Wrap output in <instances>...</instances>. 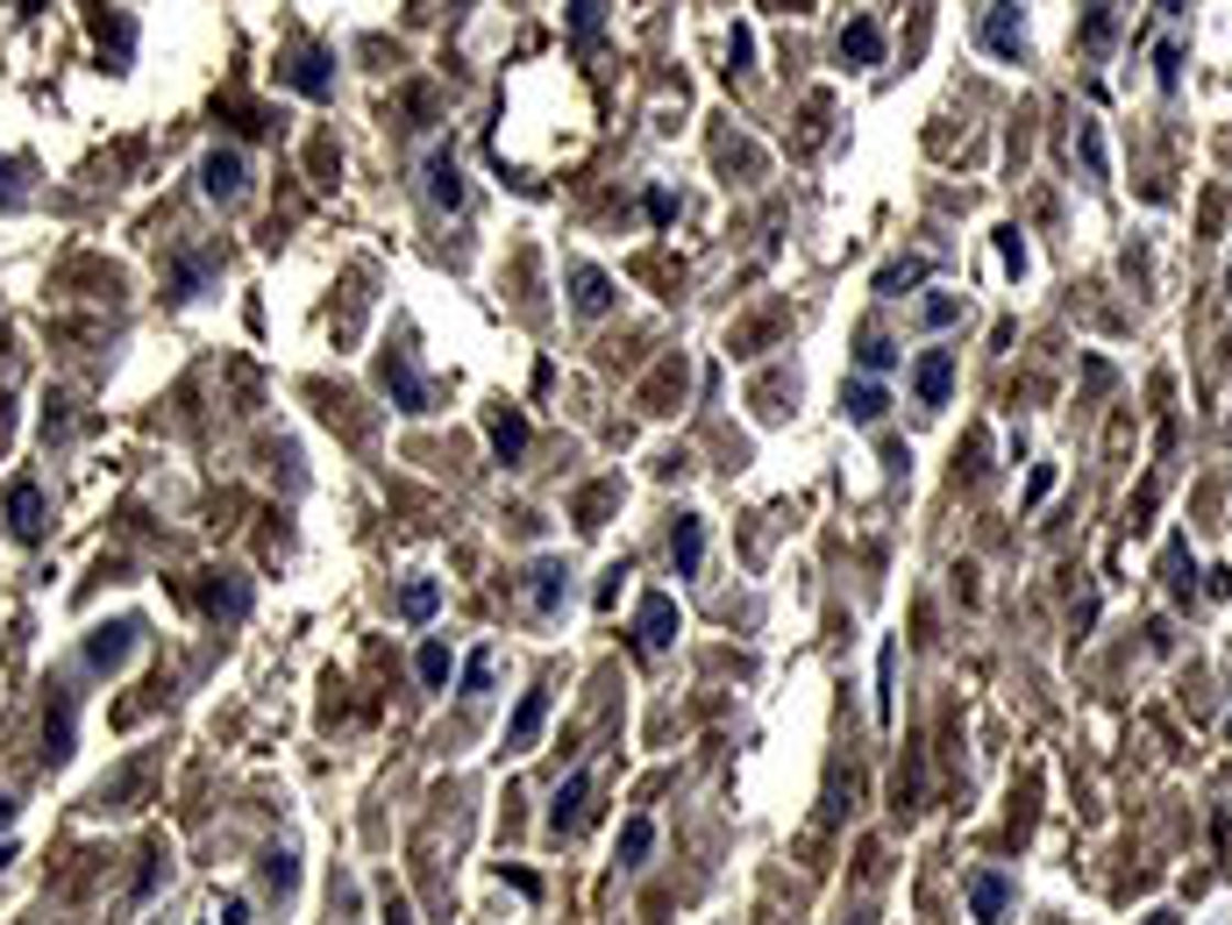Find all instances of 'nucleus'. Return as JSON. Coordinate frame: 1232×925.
<instances>
[{
  "mask_svg": "<svg viewBox=\"0 0 1232 925\" xmlns=\"http://www.w3.org/2000/svg\"><path fill=\"white\" fill-rule=\"evenodd\" d=\"M678 634H684L678 598H670V591H649V598H641V613H635V656H663Z\"/></svg>",
  "mask_w": 1232,
  "mask_h": 925,
  "instance_id": "f257e3e1",
  "label": "nucleus"
},
{
  "mask_svg": "<svg viewBox=\"0 0 1232 925\" xmlns=\"http://www.w3.org/2000/svg\"><path fill=\"white\" fill-rule=\"evenodd\" d=\"M136 634L143 619H108V627L86 634V670H122L129 656H136Z\"/></svg>",
  "mask_w": 1232,
  "mask_h": 925,
  "instance_id": "f03ea898",
  "label": "nucleus"
},
{
  "mask_svg": "<svg viewBox=\"0 0 1232 925\" xmlns=\"http://www.w3.org/2000/svg\"><path fill=\"white\" fill-rule=\"evenodd\" d=\"M1012 898H1019V890H1012V876H1004V869H976L969 876V918L976 925H1004V918H1012Z\"/></svg>",
  "mask_w": 1232,
  "mask_h": 925,
  "instance_id": "7ed1b4c3",
  "label": "nucleus"
},
{
  "mask_svg": "<svg viewBox=\"0 0 1232 925\" xmlns=\"http://www.w3.org/2000/svg\"><path fill=\"white\" fill-rule=\"evenodd\" d=\"M983 51L990 57H1019L1026 51V14H1019V0H998V8H983Z\"/></svg>",
  "mask_w": 1232,
  "mask_h": 925,
  "instance_id": "20e7f679",
  "label": "nucleus"
},
{
  "mask_svg": "<svg viewBox=\"0 0 1232 925\" xmlns=\"http://www.w3.org/2000/svg\"><path fill=\"white\" fill-rule=\"evenodd\" d=\"M948 392H955V349H926V356L912 363V399L948 406Z\"/></svg>",
  "mask_w": 1232,
  "mask_h": 925,
  "instance_id": "39448f33",
  "label": "nucleus"
},
{
  "mask_svg": "<svg viewBox=\"0 0 1232 925\" xmlns=\"http://www.w3.org/2000/svg\"><path fill=\"white\" fill-rule=\"evenodd\" d=\"M378 385H385V392H393V399H399V414H428V406H435V392H428V385H420V377H414L407 349H393V356L378 363Z\"/></svg>",
  "mask_w": 1232,
  "mask_h": 925,
  "instance_id": "423d86ee",
  "label": "nucleus"
},
{
  "mask_svg": "<svg viewBox=\"0 0 1232 925\" xmlns=\"http://www.w3.org/2000/svg\"><path fill=\"white\" fill-rule=\"evenodd\" d=\"M420 186H428V200L442 207V214H457V207H463V164L449 157V150H428V164H420Z\"/></svg>",
  "mask_w": 1232,
  "mask_h": 925,
  "instance_id": "0eeeda50",
  "label": "nucleus"
},
{
  "mask_svg": "<svg viewBox=\"0 0 1232 925\" xmlns=\"http://www.w3.org/2000/svg\"><path fill=\"white\" fill-rule=\"evenodd\" d=\"M8 527H14V541H43V484L36 477L8 484Z\"/></svg>",
  "mask_w": 1232,
  "mask_h": 925,
  "instance_id": "6e6552de",
  "label": "nucleus"
},
{
  "mask_svg": "<svg viewBox=\"0 0 1232 925\" xmlns=\"http://www.w3.org/2000/svg\"><path fill=\"white\" fill-rule=\"evenodd\" d=\"M570 307L584 313V321H598V313H613V278L598 264H570Z\"/></svg>",
  "mask_w": 1232,
  "mask_h": 925,
  "instance_id": "1a4fd4ad",
  "label": "nucleus"
},
{
  "mask_svg": "<svg viewBox=\"0 0 1232 925\" xmlns=\"http://www.w3.org/2000/svg\"><path fill=\"white\" fill-rule=\"evenodd\" d=\"M542 719H549V691H520L514 726H506V755H528L542 740Z\"/></svg>",
  "mask_w": 1232,
  "mask_h": 925,
  "instance_id": "9d476101",
  "label": "nucleus"
},
{
  "mask_svg": "<svg viewBox=\"0 0 1232 925\" xmlns=\"http://www.w3.org/2000/svg\"><path fill=\"white\" fill-rule=\"evenodd\" d=\"M698 563H705V520L698 513H678V527H670V570H678V577H698Z\"/></svg>",
  "mask_w": 1232,
  "mask_h": 925,
  "instance_id": "9b49d317",
  "label": "nucleus"
},
{
  "mask_svg": "<svg viewBox=\"0 0 1232 925\" xmlns=\"http://www.w3.org/2000/svg\"><path fill=\"white\" fill-rule=\"evenodd\" d=\"M243 157L235 150H207V164H200V186H207V200H243Z\"/></svg>",
  "mask_w": 1232,
  "mask_h": 925,
  "instance_id": "f8f14e48",
  "label": "nucleus"
},
{
  "mask_svg": "<svg viewBox=\"0 0 1232 925\" xmlns=\"http://www.w3.org/2000/svg\"><path fill=\"white\" fill-rule=\"evenodd\" d=\"M840 65H855V71L883 65V29L869 22V14H855V22L840 29Z\"/></svg>",
  "mask_w": 1232,
  "mask_h": 925,
  "instance_id": "ddd939ff",
  "label": "nucleus"
},
{
  "mask_svg": "<svg viewBox=\"0 0 1232 925\" xmlns=\"http://www.w3.org/2000/svg\"><path fill=\"white\" fill-rule=\"evenodd\" d=\"M485 434H492V456H499V463H520V456H528V414H520V406H499Z\"/></svg>",
  "mask_w": 1232,
  "mask_h": 925,
  "instance_id": "4468645a",
  "label": "nucleus"
},
{
  "mask_svg": "<svg viewBox=\"0 0 1232 925\" xmlns=\"http://www.w3.org/2000/svg\"><path fill=\"white\" fill-rule=\"evenodd\" d=\"M285 79H293L307 100H328V93H336V57H328V51H299Z\"/></svg>",
  "mask_w": 1232,
  "mask_h": 925,
  "instance_id": "2eb2a0df",
  "label": "nucleus"
},
{
  "mask_svg": "<svg viewBox=\"0 0 1232 925\" xmlns=\"http://www.w3.org/2000/svg\"><path fill=\"white\" fill-rule=\"evenodd\" d=\"M584 797H592V777L578 769V777H570L563 791L549 797V833H578V826H584Z\"/></svg>",
  "mask_w": 1232,
  "mask_h": 925,
  "instance_id": "dca6fc26",
  "label": "nucleus"
},
{
  "mask_svg": "<svg viewBox=\"0 0 1232 925\" xmlns=\"http://www.w3.org/2000/svg\"><path fill=\"white\" fill-rule=\"evenodd\" d=\"M563 591H570V570L556 563V555H542V563L528 570V605H535V613H556V605H563Z\"/></svg>",
  "mask_w": 1232,
  "mask_h": 925,
  "instance_id": "f3484780",
  "label": "nucleus"
},
{
  "mask_svg": "<svg viewBox=\"0 0 1232 925\" xmlns=\"http://www.w3.org/2000/svg\"><path fill=\"white\" fill-rule=\"evenodd\" d=\"M435 613H442V584H435V577H407V584H399V619H407V627H428Z\"/></svg>",
  "mask_w": 1232,
  "mask_h": 925,
  "instance_id": "a211bd4d",
  "label": "nucleus"
},
{
  "mask_svg": "<svg viewBox=\"0 0 1232 925\" xmlns=\"http://www.w3.org/2000/svg\"><path fill=\"white\" fill-rule=\"evenodd\" d=\"M840 406H848L855 428H877V420L891 414V392H883V385H848V399H840Z\"/></svg>",
  "mask_w": 1232,
  "mask_h": 925,
  "instance_id": "6ab92c4d",
  "label": "nucleus"
},
{
  "mask_svg": "<svg viewBox=\"0 0 1232 925\" xmlns=\"http://www.w3.org/2000/svg\"><path fill=\"white\" fill-rule=\"evenodd\" d=\"M649 855H656V826L649 818H627L620 826V869H649Z\"/></svg>",
  "mask_w": 1232,
  "mask_h": 925,
  "instance_id": "aec40b11",
  "label": "nucleus"
},
{
  "mask_svg": "<svg viewBox=\"0 0 1232 925\" xmlns=\"http://www.w3.org/2000/svg\"><path fill=\"white\" fill-rule=\"evenodd\" d=\"M598 29H606V0H570V43L578 51H592Z\"/></svg>",
  "mask_w": 1232,
  "mask_h": 925,
  "instance_id": "412c9836",
  "label": "nucleus"
},
{
  "mask_svg": "<svg viewBox=\"0 0 1232 925\" xmlns=\"http://www.w3.org/2000/svg\"><path fill=\"white\" fill-rule=\"evenodd\" d=\"M920 278H926V256H898V264H883V271H877V293H883V299H898V293H912Z\"/></svg>",
  "mask_w": 1232,
  "mask_h": 925,
  "instance_id": "4be33fe9",
  "label": "nucleus"
},
{
  "mask_svg": "<svg viewBox=\"0 0 1232 925\" xmlns=\"http://www.w3.org/2000/svg\"><path fill=\"white\" fill-rule=\"evenodd\" d=\"M891 684H898V641L877 648V726H891Z\"/></svg>",
  "mask_w": 1232,
  "mask_h": 925,
  "instance_id": "5701e85b",
  "label": "nucleus"
},
{
  "mask_svg": "<svg viewBox=\"0 0 1232 925\" xmlns=\"http://www.w3.org/2000/svg\"><path fill=\"white\" fill-rule=\"evenodd\" d=\"M855 363H862L869 377H883L898 363V342H883V335H862V349H855Z\"/></svg>",
  "mask_w": 1232,
  "mask_h": 925,
  "instance_id": "b1692460",
  "label": "nucleus"
},
{
  "mask_svg": "<svg viewBox=\"0 0 1232 925\" xmlns=\"http://www.w3.org/2000/svg\"><path fill=\"white\" fill-rule=\"evenodd\" d=\"M414 670H420V684H449V648H442V641H428V648L414 656Z\"/></svg>",
  "mask_w": 1232,
  "mask_h": 925,
  "instance_id": "393cba45",
  "label": "nucleus"
},
{
  "mask_svg": "<svg viewBox=\"0 0 1232 925\" xmlns=\"http://www.w3.org/2000/svg\"><path fill=\"white\" fill-rule=\"evenodd\" d=\"M492 691V648H477L471 662H463V697H485Z\"/></svg>",
  "mask_w": 1232,
  "mask_h": 925,
  "instance_id": "a878e982",
  "label": "nucleus"
},
{
  "mask_svg": "<svg viewBox=\"0 0 1232 925\" xmlns=\"http://www.w3.org/2000/svg\"><path fill=\"white\" fill-rule=\"evenodd\" d=\"M920 321H926V328H955V321H961V299H955V293H934V299L920 307Z\"/></svg>",
  "mask_w": 1232,
  "mask_h": 925,
  "instance_id": "bb28decb",
  "label": "nucleus"
},
{
  "mask_svg": "<svg viewBox=\"0 0 1232 925\" xmlns=\"http://www.w3.org/2000/svg\"><path fill=\"white\" fill-rule=\"evenodd\" d=\"M1084 172H1090V178H1104V172H1111V157H1104V129H1097V121H1084Z\"/></svg>",
  "mask_w": 1232,
  "mask_h": 925,
  "instance_id": "cd10ccee",
  "label": "nucleus"
},
{
  "mask_svg": "<svg viewBox=\"0 0 1232 925\" xmlns=\"http://www.w3.org/2000/svg\"><path fill=\"white\" fill-rule=\"evenodd\" d=\"M1154 79H1162V93H1176V86H1182V51H1176V43L1154 51Z\"/></svg>",
  "mask_w": 1232,
  "mask_h": 925,
  "instance_id": "c85d7f7f",
  "label": "nucleus"
},
{
  "mask_svg": "<svg viewBox=\"0 0 1232 925\" xmlns=\"http://www.w3.org/2000/svg\"><path fill=\"white\" fill-rule=\"evenodd\" d=\"M1084 43H1090V51H1104V43H1111V8H1090L1084 14Z\"/></svg>",
  "mask_w": 1232,
  "mask_h": 925,
  "instance_id": "c756f323",
  "label": "nucleus"
},
{
  "mask_svg": "<svg viewBox=\"0 0 1232 925\" xmlns=\"http://www.w3.org/2000/svg\"><path fill=\"white\" fill-rule=\"evenodd\" d=\"M207 605H215V613H243L250 591H243V584H215V591H207Z\"/></svg>",
  "mask_w": 1232,
  "mask_h": 925,
  "instance_id": "7c9ffc66",
  "label": "nucleus"
},
{
  "mask_svg": "<svg viewBox=\"0 0 1232 925\" xmlns=\"http://www.w3.org/2000/svg\"><path fill=\"white\" fill-rule=\"evenodd\" d=\"M264 876H272V890H293V883H299L293 855H264Z\"/></svg>",
  "mask_w": 1232,
  "mask_h": 925,
  "instance_id": "2f4dec72",
  "label": "nucleus"
},
{
  "mask_svg": "<svg viewBox=\"0 0 1232 925\" xmlns=\"http://www.w3.org/2000/svg\"><path fill=\"white\" fill-rule=\"evenodd\" d=\"M998 250H1004V264H1012V271H1026V242H1019V229H998Z\"/></svg>",
  "mask_w": 1232,
  "mask_h": 925,
  "instance_id": "473e14b6",
  "label": "nucleus"
},
{
  "mask_svg": "<svg viewBox=\"0 0 1232 925\" xmlns=\"http://www.w3.org/2000/svg\"><path fill=\"white\" fill-rule=\"evenodd\" d=\"M649 221H678V200H670V192H663V186H656V192H649Z\"/></svg>",
  "mask_w": 1232,
  "mask_h": 925,
  "instance_id": "72a5a7b5",
  "label": "nucleus"
},
{
  "mask_svg": "<svg viewBox=\"0 0 1232 925\" xmlns=\"http://www.w3.org/2000/svg\"><path fill=\"white\" fill-rule=\"evenodd\" d=\"M506 883H514L520 898H542V876H528V869H506Z\"/></svg>",
  "mask_w": 1232,
  "mask_h": 925,
  "instance_id": "f704fd0d",
  "label": "nucleus"
},
{
  "mask_svg": "<svg viewBox=\"0 0 1232 925\" xmlns=\"http://www.w3.org/2000/svg\"><path fill=\"white\" fill-rule=\"evenodd\" d=\"M221 925H250V898H229V904H221Z\"/></svg>",
  "mask_w": 1232,
  "mask_h": 925,
  "instance_id": "c9c22d12",
  "label": "nucleus"
},
{
  "mask_svg": "<svg viewBox=\"0 0 1232 925\" xmlns=\"http://www.w3.org/2000/svg\"><path fill=\"white\" fill-rule=\"evenodd\" d=\"M14 826V797H0V833H8Z\"/></svg>",
  "mask_w": 1232,
  "mask_h": 925,
  "instance_id": "e433bc0d",
  "label": "nucleus"
},
{
  "mask_svg": "<svg viewBox=\"0 0 1232 925\" xmlns=\"http://www.w3.org/2000/svg\"><path fill=\"white\" fill-rule=\"evenodd\" d=\"M1182 8H1190V0H1162V14H1182Z\"/></svg>",
  "mask_w": 1232,
  "mask_h": 925,
  "instance_id": "4c0bfd02",
  "label": "nucleus"
},
{
  "mask_svg": "<svg viewBox=\"0 0 1232 925\" xmlns=\"http://www.w3.org/2000/svg\"><path fill=\"white\" fill-rule=\"evenodd\" d=\"M1147 925H1176V918H1168V912H1154V918H1147Z\"/></svg>",
  "mask_w": 1232,
  "mask_h": 925,
  "instance_id": "58836bf2",
  "label": "nucleus"
},
{
  "mask_svg": "<svg viewBox=\"0 0 1232 925\" xmlns=\"http://www.w3.org/2000/svg\"><path fill=\"white\" fill-rule=\"evenodd\" d=\"M1225 740H1232V719H1225Z\"/></svg>",
  "mask_w": 1232,
  "mask_h": 925,
  "instance_id": "ea45409f",
  "label": "nucleus"
}]
</instances>
